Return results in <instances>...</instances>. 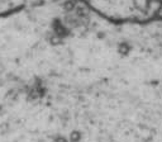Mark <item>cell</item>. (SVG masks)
<instances>
[{"label": "cell", "mask_w": 162, "mask_h": 142, "mask_svg": "<svg viewBox=\"0 0 162 142\" xmlns=\"http://www.w3.org/2000/svg\"><path fill=\"white\" fill-rule=\"evenodd\" d=\"M95 14L113 23H146L160 17L162 0H81Z\"/></svg>", "instance_id": "cell-1"}, {"label": "cell", "mask_w": 162, "mask_h": 142, "mask_svg": "<svg viewBox=\"0 0 162 142\" xmlns=\"http://www.w3.org/2000/svg\"><path fill=\"white\" fill-rule=\"evenodd\" d=\"M65 2H70V0H0V15L10 14L29 8L65 3Z\"/></svg>", "instance_id": "cell-2"}, {"label": "cell", "mask_w": 162, "mask_h": 142, "mask_svg": "<svg viewBox=\"0 0 162 142\" xmlns=\"http://www.w3.org/2000/svg\"><path fill=\"white\" fill-rule=\"evenodd\" d=\"M160 17H161V18H162V12H161V14H160Z\"/></svg>", "instance_id": "cell-3"}]
</instances>
